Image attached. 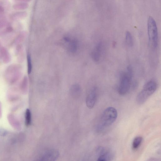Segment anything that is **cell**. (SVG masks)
<instances>
[{"instance_id": "cell-1", "label": "cell", "mask_w": 161, "mask_h": 161, "mask_svg": "<svg viewBox=\"0 0 161 161\" xmlns=\"http://www.w3.org/2000/svg\"><path fill=\"white\" fill-rule=\"evenodd\" d=\"M133 74V70L130 66L128 67L126 71L120 74L119 85L118 89V92L120 95H125L130 90Z\"/></svg>"}, {"instance_id": "cell-2", "label": "cell", "mask_w": 161, "mask_h": 161, "mask_svg": "<svg viewBox=\"0 0 161 161\" xmlns=\"http://www.w3.org/2000/svg\"><path fill=\"white\" fill-rule=\"evenodd\" d=\"M117 115V111L115 108L112 107L107 108L101 117L98 129L102 130L111 125L116 120Z\"/></svg>"}, {"instance_id": "cell-3", "label": "cell", "mask_w": 161, "mask_h": 161, "mask_svg": "<svg viewBox=\"0 0 161 161\" xmlns=\"http://www.w3.org/2000/svg\"><path fill=\"white\" fill-rule=\"evenodd\" d=\"M157 84L153 80H149L144 85L143 89L138 94L136 98V102L139 105L144 103L156 91Z\"/></svg>"}, {"instance_id": "cell-4", "label": "cell", "mask_w": 161, "mask_h": 161, "mask_svg": "<svg viewBox=\"0 0 161 161\" xmlns=\"http://www.w3.org/2000/svg\"><path fill=\"white\" fill-rule=\"evenodd\" d=\"M147 30L150 45L152 48H155L158 45V30L155 20L151 16L148 18Z\"/></svg>"}, {"instance_id": "cell-5", "label": "cell", "mask_w": 161, "mask_h": 161, "mask_svg": "<svg viewBox=\"0 0 161 161\" xmlns=\"http://www.w3.org/2000/svg\"><path fill=\"white\" fill-rule=\"evenodd\" d=\"M22 67L19 65L13 64L9 66L5 74L7 82L10 84L16 83L22 76Z\"/></svg>"}, {"instance_id": "cell-6", "label": "cell", "mask_w": 161, "mask_h": 161, "mask_svg": "<svg viewBox=\"0 0 161 161\" xmlns=\"http://www.w3.org/2000/svg\"><path fill=\"white\" fill-rule=\"evenodd\" d=\"M98 159V161H110L114 157V154L111 150L102 146H100L97 149Z\"/></svg>"}, {"instance_id": "cell-7", "label": "cell", "mask_w": 161, "mask_h": 161, "mask_svg": "<svg viewBox=\"0 0 161 161\" xmlns=\"http://www.w3.org/2000/svg\"><path fill=\"white\" fill-rule=\"evenodd\" d=\"M97 96V89L96 87H93L89 91L86 98L87 106L89 109H92L94 107Z\"/></svg>"}, {"instance_id": "cell-8", "label": "cell", "mask_w": 161, "mask_h": 161, "mask_svg": "<svg viewBox=\"0 0 161 161\" xmlns=\"http://www.w3.org/2000/svg\"><path fill=\"white\" fill-rule=\"evenodd\" d=\"M103 46L102 42H99L96 45L93 50L92 56L93 59L95 62L100 61L103 53Z\"/></svg>"}, {"instance_id": "cell-9", "label": "cell", "mask_w": 161, "mask_h": 161, "mask_svg": "<svg viewBox=\"0 0 161 161\" xmlns=\"http://www.w3.org/2000/svg\"><path fill=\"white\" fill-rule=\"evenodd\" d=\"M64 40L69 51L73 53L76 51L78 44L76 40L67 37L64 38Z\"/></svg>"}, {"instance_id": "cell-10", "label": "cell", "mask_w": 161, "mask_h": 161, "mask_svg": "<svg viewBox=\"0 0 161 161\" xmlns=\"http://www.w3.org/2000/svg\"><path fill=\"white\" fill-rule=\"evenodd\" d=\"M59 156V152L55 150H51L47 151L40 158L41 160H55Z\"/></svg>"}, {"instance_id": "cell-11", "label": "cell", "mask_w": 161, "mask_h": 161, "mask_svg": "<svg viewBox=\"0 0 161 161\" xmlns=\"http://www.w3.org/2000/svg\"><path fill=\"white\" fill-rule=\"evenodd\" d=\"M1 57L2 58L3 62L5 63H8L11 61V56L10 54L7 50L4 47L2 48Z\"/></svg>"}, {"instance_id": "cell-12", "label": "cell", "mask_w": 161, "mask_h": 161, "mask_svg": "<svg viewBox=\"0 0 161 161\" xmlns=\"http://www.w3.org/2000/svg\"><path fill=\"white\" fill-rule=\"evenodd\" d=\"M143 140V138L141 136H137L135 137L132 143L133 149V150H137L141 144Z\"/></svg>"}, {"instance_id": "cell-13", "label": "cell", "mask_w": 161, "mask_h": 161, "mask_svg": "<svg viewBox=\"0 0 161 161\" xmlns=\"http://www.w3.org/2000/svg\"><path fill=\"white\" fill-rule=\"evenodd\" d=\"M81 89L78 85H73L70 89V93L71 95L74 97H77L79 96Z\"/></svg>"}, {"instance_id": "cell-14", "label": "cell", "mask_w": 161, "mask_h": 161, "mask_svg": "<svg viewBox=\"0 0 161 161\" xmlns=\"http://www.w3.org/2000/svg\"><path fill=\"white\" fill-rule=\"evenodd\" d=\"M27 13L24 11H19L13 14L11 16V18L14 20H21L25 17Z\"/></svg>"}, {"instance_id": "cell-15", "label": "cell", "mask_w": 161, "mask_h": 161, "mask_svg": "<svg viewBox=\"0 0 161 161\" xmlns=\"http://www.w3.org/2000/svg\"><path fill=\"white\" fill-rule=\"evenodd\" d=\"M125 41L126 44L129 47H132L133 44V38L132 35L129 31H127L125 34Z\"/></svg>"}, {"instance_id": "cell-16", "label": "cell", "mask_w": 161, "mask_h": 161, "mask_svg": "<svg viewBox=\"0 0 161 161\" xmlns=\"http://www.w3.org/2000/svg\"><path fill=\"white\" fill-rule=\"evenodd\" d=\"M28 5L25 3H21L14 5L13 8L16 10L22 11L28 8Z\"/></svg>"}, {"instance_id": "cell-17", "label": "cell", "mask_w": 161, "mask_h": 161, "mask_svg": "<svg viewBox=\"0 0 161 161\" xmlns=\"http://www.w3.org/2000/svg\"><path fill=\"white\" fill-rule=\"evenodd\" d=\"M31 122V115L29 109L26 110L25 114V124L26 126H29Z\"/></svg>"}, {"instance_id": "cell-18", "label": "cell", "mask_w": 161, "mask_h": 161, "mask_svg": "<svg viewBox=\"0 0 161 161\" xmlns=\"http://www.w3.org/2000/svg\"><path fill=\"white\" fill-rule=\"evenodd\" d=\"M27 63L28 73L30 74L32 71V65L31 57L29 54H28L27 55Z\"/></svg>"}, {"instance_id": "cell-19", "label": "cell", "mask_w": 161, "mask_h": 161, "mask_svg": "<svg viewBox=\"0 0 161 161\" xmlns=\"http://www.w3.org/2000/svg\"><path fill=\"white\" fill-rule=\"evenodd\" d=\"M13 30V28L11 26L8 25L5 30L4 32V33H10Z\"/></svg>"}, {"instance_id": "cell-20", "label": "cell", "mask_w": 161, "mask_h": 161, "mask_svg": "<svg viewBox=\"0 0 161 161\" xmlns=\"http://www.w3.org/2000/svg\"><path fill=\"white\" fill-rule=\"evenodd\" d=\"M17 1H20V2H28L30 1V0H17Z\"/></svg>"}, {"instance_id": "cell-21", "label": "cell", "mask_w": 161, "mask_h": 161, "mask_svg": "<svg viewBox=\"0 0 161 161\" xmlns=\"http://www.w3.org/2000/svg\"><path fill=\"white\" fill-rule=\"evenodd\" d=\"M2 48L1 47V45H0V57H1V52Z\"/></svg>"}]
</instances>
